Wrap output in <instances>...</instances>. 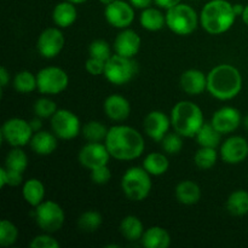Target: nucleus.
Listing matches in <instances>:
<instances>
[{"mask_svg": "<svg viewBox=\"0 0 248 248\" xmlns=\"http://www.w3.org/2000/svg\"><path fill=\"white\" fill-rule=\"evenodd\" d=\"M220 156L229 165H237L248 156V142L241 136L229 137L220 147Z\"/></svg>", "mask_w": 248, "mask_h": 248, "instance_id": "2eb2a0df", "label": "nucleus"}, {"mask_svg": "<svg viewBox=\"0 0 248 248\" xmlns=\"http://www.w3.org/2000/svg\"><path fill=\"white\" fill-rule=\"evenodd\" d=\"M89 53L90 57L97 58V60L104 61V62H107L111 57L110 46L106 40H102V39H97L90 44Z\"/></svg>", "mask_w": 248, "mask_h": 248, "instance_id": "4c0bfd02", "label": "nucleus"}, {"mask_svg": "<svg viewBox=\"0 0 248 248\" xmlns=\"http://www.w3.org/2000/svg\"><path fill=\"white\" fill-rule=\"evenodd\" d=\"M137 63L132 58L113 55L106 62L104 77L114 85H125L137 74Z\"/></svg>", "mask_w": 248, "mask_h": 248, "instance_id": "0eeeda50", "label": "nucleus"}, {"mask_svg": "<svg viewBox=\"0 0 248 248\" xmlns=\"http://www.w3.org/2000/svg\"><path fill=\"white\" fill-rule=\"evenodd\" d=\"M14 87L19 93H29L33 92L34 90L38 89L36 84V75L29 70H22L17 73L14 79Z\"/></svg>", "mask_w": 248, "mask_h": 248, "instance_id": "473e14b6", "label": "nucleus"}, {"mask_svg": "<svg viewBox=\"0 0 248 248\" xmlns=\"http://www.w3.org/2000/svg\"><path fill=\"white\" fill-rule=\"evenodd\" d=\"M195 137L200 147L217 148L220 143L222 133L212 125V123H205Z\"/></svg>", "mask_w": 248, "mask_h": 248, "instance_id": "c756f323", "label": "nucleus"}, {"mask_svg": "<svg viewBox=\"0 0 248 248\" xmlns=\"http://www.w3.org/2000/svg\"><path fill=\"white\" fill-rule=\"evenodd\" d=\"M35 220L43 232H56L64 224V211L55 201H43L35 207Z\"/></svg>", "mask_w": 248, "mask_h": 248, "instance_id": "6e6552de", "label": "nucleus"}, {"mask_svg": "<svg viewBox=\"0 0 248 248\" xmlns=\"http://www.w3.org/2000/svg\"><path fill=\"white\" fill-rule=\"evenodd\" d=\"M40 119H41V118H39V116H36L35 119H33V120H31V121H29V124H31V130H33L34 132H38V131H40L41 126H43V124H41Z\"/></svg>", "mask_w": 248, "mask_h": 248, "instance_id": "09e8293b", "label": "nucleus"}, {"mask_svg": "<svg viewBox=\"0 0 248 248\" xmlns=\"http://www.w3.org/2000/svg\"><path fill=\"white\" fill-rule=\"evenodd\" d=\"M182 90L190 96H198L207 90V75L199 69H188L179 80Z\"/></svg>", "mask_w": 248, "mask_h": 248, "instance_id": "aec40b11", "label": "nucleus"}, {"mask_svg": "<svg viewBox=\"0 0 248 248\" xmlns=\"http://www.w3.org/2000/svg\"><path fill=\"white\" fill-rule=\"evenodd\" d=\"M7 186V171L6 167H1L0 169V186L4 188Z\"/></svg>", "mask_w": 248, "mask_h": 248, "instance_id": "de8ad7c7", "label": "nucleus"}, {"mask_svg": "<svg viewBox=\"0 0 248 248\" xmlns=\"http://www.w3.org/2000/svg\"><path fill=\"white\" fill-rule=\"evenodd\" d=\"M57 110L58 109L55 102L50 98H46V97L36 99L35 103H34V113L41 119H51Z\"/></svg>", "mask_w": 248, "mask_h": 248, "instance_id": "e433bc0d", "label": "nucleus"}, {"mask_svg": "<svg viewBox=\"0 0 248 248\" xmlns=\"http://www.w3.org/2000/svg\"><path fill=\"white\" fill-rule=\"evenodd\" d=\"M110 156L106 143L102 144L101 142H89L79 152L80 164L89 170L106 166L108 165Z\"/></svg>", "mask_w": 248, "mask_h": 248, "instance_id": "ddd939ff", "label": "nucleus"}, {"mask_svg": "<svg viewBox=\"0 0 248 248\" xmlns=\"http://www.w3.org/2000/svg\"><path fill=\"white\" fill-rule=\"evenodd\" d=\"M241 17H242V21H244L248 26V5H245V9H244V12H242Z\"/></svg>", "mask_w": 248, "mask_h": 248, "instance_id": "3c124183", "label": "nucleus"}, {"mask_svg": "<svg viewBox=\"0 0 248 248\" xmlns=\"http://www.w3.org/2000/svg\"><path fill=\"white\" fill-rule=\"evenodd\" d=\"M22 195H23V199L27 203H29L33 207H36L43 202L44 198H45V186L41 183V181L31 178L23 184Z\"/></svg>", "mask_w": 248, "mask_h": 248, "instance_id": "393cba45", "label": "nucleus"}, {"mask_svg": "<svg viewBox=\"0 0 248 248\" xmlns=\"http://www.w3.org/2000/svg\"><path fill=\"white\" fill-rule=\"evenodd\" d=\"M103 110L106 115L113 121H124L130 116V102L120 94H110L103 103Z\"/></svg>", "mask_w": 248, "mask_h": 248, "instance_id": "6ab92c4d", "label": "nucleus"}, {"mask_svg": "<svg viewBox=\"0 0 248 248\" xmlns=\"http://www.w3.org/2000/svg\"><path fill=\"white\" fill-rule=\"evenodd\" d=\"M18 239V229L12 222L2 219L0 223V245L2 247L12 246Z\"/></svg>", "mask_w": 248, "mask_h": 248, "instance_id": "c9c22d12", "label": "nucleus"}, {"mask_svg": "<svg viewBox=\"0 0 248 248\" xmlns=\"http://www.w3.org/2000/svg\"><path fill=\"white\" fill-rule=\"evenodd\" d=\"M183 136L179 135L178 132L167 133L161 140V147L165 153L167 154H178L183 149Z\"/></svg>", "mask_w": 248, "mask_h": 248, "instance_id": "58836bf2", "label": "nucleus"}, {"mask_svg": "<svg viewBox=\"0 0 248 248\" xmlns=\"http://www.w3.org/2000/svg\"><path fill=\"white\" fill-rule=\"evenodd\" d=\"M111 178V172L109 170L108 165L106 166H99L96 169L91 170V179L94 184L98 186H103L107 184Z\"/></svg>", "mask_w": 248, "mask_h": 248, "instance_id": "a19ab883", "label": "nucleus"}, {"mask_svg": "<svg viewBox=\"0 0 248 248\" xmlns=\"http://www.w3.org/2000/svg\"><path fill=\"white\" fill-rule=\"evenodd\" d=\"M140 36L132 29L125 28L118 34L114 41V50L118 55L124 57L133 58L140 48Z\"/></svg>", "mask_w": 248, "mask_h": 248, "instance_id": "a211bd4d", "label": "nucleus"}, {"mask_svg": "<svg viewBox=\"0 0 248 248\" xmlns=\"http://www.w3.org/2000/svg\"><path fill=\"white\" fill-rule=\"evenodd\" d=\"M68 1H70V2H73V4H84L85 1H87V0H68Z\"/></svg>", "mask_w": 248, "mask_h": 248, "instance_id": "864d4df0", "label": "nucleus"}, {"mask_svg": "<svg viewBox=\"0 0 248 248\" xmlns=\"http://www.w3.org/2000/svg\"><path fill=\"white\" fill-rule=\"evenodd\" d=\"M153 1H154V0H128V2H130L133 7H136V9H140V10H144L147 9V7H150V5H152Z\"/></svg>", "mask_w": 248, "mask_h": 248, "instance_id": "a18cd8bd", "label": "nucleus"}, {"mask_svg": "<svg viewBox=\"0 0 248 248\" xmlns=\"http://www.w3.org/2000/svg\"><path fill=\"white\" fill-rule=\"evenodd\" d=\"M135 7L124 0H114L111 4L107 5L104 10V17L107 22L114 28L125 29L135 19Z\"/></svg>", "mask_w": 248, "mask_h": 248, "instance_id": "f8f14e48", "label": "nucleus"}, {"mask_svg": "<svg viewBox=\"0 0 248 248\" xmlns=\"http://www.w3.org/2000/svg\"><path fill=\"white\" fill-rule=\"evenodd\" d=\"M9 82H10L9 72H7V69L5 67H1L0 68V86H1V89H5Z\"/></svg>", "mask_w": 248, "mask_h": 248, "instance_id": "49530a36", "label": "nucleus"}, {"mask_svg": "<svg viewBox=\"0 0 248 248\" xmlns=\"http://www.w3.org/2000/svg\"><path fill=\"white\" fill-rule=\"evenodd\" d=\"M140 26L149 31H157L166 24V15L155 7H147L142 11L140 17Z\"/></svg>", "mask_w": 248, "mask_h": 248, "instance_id": "a878e982", "label": "nucleus"}, {"mask_svg": "<svg viewBox=\"0 0 248 248\" xmlns=\"http://www.w3.org/2000/svg\"><path fill=\"white\" fill-rule=\"evenodd\" d=\"M242 90V77L237 68L232 64H219L207 74V91L215 98L229 101Z\"/></svg>", "mask_w": 248, "mask_h": 248, "instance_id": "f03ea898", "label": "nucleus"}, {"mask_svg": "<svg viewBox=\"0 0 248 248\" xmlns=\"http://www.w3.org/2000/svg\"><path fill=\"white\" fill-rule=\"evenodd\" d=\"M199 16L195 10L186 4L179 2L166 12V26L178 35H189L196 29Z\"/></svg>", "mask_w": 248, "mask_h": 248, "instance_id": "423d86ee", "label": "nucleus"}, {"mask_svg": "<svg viewBox=\"0 0 248 248\" xmlns=\"http://www.w3.org/2000/svg\"><path fill=\"white\" fill-rule=\"evenodd\" d=\"M232 7H234V12H235V14H236V16H241L242 12H244L245 5H242V4H234V5H232Z\"/></svg>", "mask_w": 248, "mask_h": 248, "instance_id": "8fccbe9b", "label": "nucleus"}, {"mask_svg": "<svg viewBox=\"0 0 248 248\" xmlns=\"http://www.w3.org/2000/svg\"><path fill=\"white\" fill-rule=\"evenodd\" d=\"M171 124L174 131L183 137H195L205 124L203 113L194 102L181 101L172 108Z\"/></svg>", "mask_w": 248, "mask_h": 248, "instance_id": "20e7f679", "label": "nucleus"}, {"mask_svg": "<svg viewBox=\"0 0 248 248\" xmlns=\"http://www.w3.org/2000/svg\"><path fill=\"white\" fill-rule=\"evenodd\" d=\"M29 144L35 154L46 156V155L52 154L57 149V136L55 133L40 130L34 133Z\"/></svg>", "mask_w": 248, "mask_h": 248, "instance_id": "412c9836", "label": "nucleus"}, {"mask_svg": "<svg viewBox=\"0 0 248 248\" xmlns=\"http://www.w3.org/2000/svg\"><path fill=\"white\" fill-rule=\"evenodd\" d=\"M7 171V186H17L22 184L23 182V176L21 172L14 171V170L6 169Z\"/></svg>", "mask_w": 248, "mask_h": 248, "instance_id": "37998d69", "label": "nucleus"}, {"mask_svg": "<svg viewBox=\"0 0 248 248\" xmlns=\"http://www.w3.org/2000/svg\"><path fill=\"white\" fill-rule=\"evenodd\" d=\"M211 123L222 135H228L241 125V113L234 107H223L213 114Z\"/></svg>", "mask_w": 248, "mask_h": 248, "instance_id": "dca6fc26", "label": "nucleus"}, {"mask_svg": "<svg viewBox=\"0 0 248 248\" xmlns=\"http://www.w3.org/2000/svg\"><path fill=\"white\" fill-rule=\"evenodd\" d=\"M5 167L21 172V173L26 171L27 167H28V156L21 149V147H15L14 149L10 150L9 154L6 155V159H5Z\"/></svg>", "mask_w": 248, "mask_h": 248, "instance_id": "7c9ffc66", "label": "nucleus"}, {"mask_svg": "<svg viewBox=\"0 0 248 248\" xmlns=\"http://www.w3.org/2000/svg\"><path fill=\"white\" fill-rule=\"evenodd\" d=\"M51 127L61 140H73L80 133V120L73 111L58 109L51 118Z\"/></svg>", "mask_w": 248, "mask_h": 248, "instance_id": "9b49d317", "label": "nucleus"}, {"mask_svg": "<svg viewBox=\"0 0 248 248\" xmlns=\"http://www.w3.org/2000/svg\"><path fill=\"white\" fill-rule=\"evenodd\" d=\"M174 194L178 202L188 206L195 205L201 199L200 186L193 181H182L177 184Z\"/></svg>", "mask_w": 248, "mask_h": 248, "instance_id": "b1692460", "label": "nucleus"}, {"mask_svg": "<svg viewBox=\"0 0 248 248\" xmlns=\"http://www.w3.org/2000/svg\"><path fill=\"white\" fill-rule=\"evenodd\" d=\"M52 18L56 26L60 28L70 27L78 18V10L75 7V4L68 1V0L58 2L53 9Z\"/></svg>", "mask_w": 248, "mask_h": 248, "instance_id": "4be33fe9", "label": "nucleus"}, {"mask_svg": "<svg viewBox=\"0 0 248 248\" xmlns=\"http://www.w3.org/2000/svg\"><path fill=\"white\" fill-rule=\"evenodd\" d=\"M99 1H101L102 4H103V5H106V6H107V5L111 4V2H113L114 0H99Z\"/></svg>", "mask_w": 248, "mask_h": 248, "instance_id": "5fc2aeb1", "label": "nucleus"}, {"mask_svg": "<svg viewBox=\"0 0 248 248\" xmlns=\"http://www.w3.org/2000/svg\"><path fill=\"white\" fill-rule=\"evenodd\" d=\"M64 35L58 28H46L39 35L36 48L45 58H53L62 51L64 46Z\"/></svg>", "mask_w": 248, "mask_h": 248, "instance_id": "4468645a", "label": "nucleus"}, {"mask_svg": "<svg viewBox=\"0 0 248 248\" xmlns=\"http://www.w3.org/2000/svg\"><path fill=\"white\" fill-rule=\"evenodd\" d=\"M102 222H103V218H102L101 213L97 211H86L78 219V227L81 232L91 234L99 229Z\"/></svg>", "mask_w": 248, "mask_h": 248, "instance_id": "2f4dec72", "label": "nucleus"}, {"mask_svg": "<svg viewBox=\"0 0 248 248\" xmlns=\"http://www.w3.org/2000/svg\"><path fill=\"white\" fill-rule=\"evenodd\" d=\"M228 212L235 217H242L248 213V191L235 190L227 200Z\"/></svg>", "mask_w": 248, "mask_h": 248, "instance_id": "cd10ccee", "label": "nucleus"}, {"mask_svg": "<svg viewBox=\"0 0 248 248\" xmlns=\"http://www.w3.org/2000/svg\"><path fill=\"white\" fill-rule=\"evenodd\" d=\"M236 19L232 4L227 0H211L203 6L200 22L207 33L217 35L229 31Z\"/></svg>", "mask_w": 248, "mask_h": 248, "instance_id": "7ed1b4c3", "label": "nucleus"}, {"mask_svg": "<svg viewBox=\"0 0 248 248\" xmlns=\"http://www.w3.org/2000/svg\"><path fill=\"white\" fill-rule=\"evenodd\" d=\"M144 227L140 219L136 216H127L120 223V232L127 241L135 242L142 239Z\"/></svg>", "mask_w": 248, "mask_h": 248, "instance_id": "bb28decb", "label": "nucleus"}, {"mask_svg": "<svg viewBox=\"0 0 248 248\" xmlns=\"http://www.w3.org/2000/svg\"><path fill=\"white\" fill-rule=\"evenodd\" d=\"M31 248H60V242L47 234L38 235L29 244Z\"/></svg>", "mask_w": 248, "mask_h": 248, "instance_id": "ea45409f", "label": "nucleus"}, {"mask_svg": "<svg viewBox=\"0 0 248 248\" xmlns=\"http://www.w3.org/2000/svg\"><path fill=\"white\" fill-rule=\"evenodd\" d=\"M81 132L85 140H87L89 142H102V140H106L108 128L101 121L92 120L82 127Z\"/></svg>", "mask_w": 248, "mask_h": 248, "instance_id": "72a5a7b5", "label": "nucleus"}, {"mask_svg": "<svg viewBox=\"0 0 248 248\" xmlns=\"http://www.w3.org/2000/svg\"><path fill=\"white\" fill-rule=\"evenodd\" d=\"M171 118L160 110H153L145 116L144 131L148 137L156 142H161L162 138L169 133L171 126Z\"/></svg>", "mask_w": 248, "mask_h": 248, "instance_id": "f3484780", "label": "nucleus"}, {"mask_svg": "<svg viewBox=\"0 0 248 248\" xmlns=\"http://www.w3.org/2000/svg\"><path fill=\"white\" fill-rule=\"evenodd\" d=\"M218 154L216 148L201 147L194 155V162L200 170H210L216 165Z\"/></svg>", "mask_w": 248, "mask_h": 248, "instance_id": "f704fd0d", "label": "nucleus"}, {"mask_svg": "<svg viewBox=\"0 0 248 248\" xmlns=\"http://www.w3.org/2000/svg\"><path fill=\"white\" fill-rule=\"evenodd\" d=\"M36 84L40 93L58 94L68 87L69 77L62 68L46 67L36 74Z\"/></svg>", "mask_w": 248, "mask_h": 248, "instance_id": "1a4fd4ad", "label": "nucleus"}, {"mask_svg": "<svg viewBox=\"0 0 248 248\" xmlns=\"http://www.w3.org/2000/svg\"><path fill=\"white\" fill-rule=\"evenodd\" d=\"M85 68H86L87 72L91 75L96 77V75L104 74V69H106V62L101 60H97V58L90 57L89 60L85 63Z\"/></svg>", "mask_w": 248, "mask_h": 248, "instance_id": "79ce46f5", "label": "nucleus"}, {"mask_svg": "<svg viewBox=\"0 0 248 248\" xmlns=\"http://www.w3.org/2000/svg\"><path fill=\"white\" fill-rule=\"evenodd\" d=\"M104 142L111 156L121 161L137 159L143 154L145 147L144 138L140 131L126 125L109 128Z\"/></svg>", "mask_w": 248, "mask_h": 248, "instance_id": "f257e3e1", "label": "nucleus"}, {"mask_svg": "<svg viewBox=\"0 0 248 248\" xmlns=\"http://www.w3.org/2000/svg\"><path fill=\"white\" fill-rule=\"evenodd\" d=\"M152 174L144 167H131L121 178V189L126 198L132 201H143L152 190Z\"/></svg>", "mask_w": 248, "mask_h": 248, "instance_id": "39448f33", "label": "nucleus"}, {"mask_svg": "<svg viewBox=\"0 0 248 248\" xmlns=\"http://www.w3.org/2000/svg\"><path fill=\"white\" fill-rule=\"evenodd\" d=\"M140 241L145 248H167L171 245V236L164 228L152 227L145 230Z\"/></svg>", "mask_w": 248, "mask_h": 248, "instance_id": "5701e85b", "label": "nucleus"}, {"mask_svg": "<svg viewBox=\"0 0 248 248\" xmlns=\"http://www.w3.org/2000/svg\"><path fill=\"white\" fill-rule=\"evenodd\" d=\"M181 1L182 0H154V2L157 5V6L161 7V9H166V10L176 6V5H178Z\"/></svg>", "mask_w": 248, "mask_h": 248, "instance_id": "c03bdc74", "label": "nucleus"}, {"mask_svg": "<svg viewBox=\"0 0 248 248\" xmlns=\"http://www.w3.org/2000/svg\"><path fill=\"white\" fill-rule=\"evenodd\" d=\"M143 167L152 176H161L170 167L169 159L162 153H150L143 160Z\"/></svg>", "mask_w": 248, "mask_h": 248, "instance_id": "c85d7f7f", "label": "nucleus"}, {"mask_svg": "<svg viewBox=\"0 0 248 248\" xmlns=\"http://www.w3.org/2000/svg\"><path fill=\"white\" fill-rule=\"evenodd\" d=\"M242 125H244V127L248 131V115H246L244 119H242Z\"/></svg>", "mask_w": 248, "mask_h": 248, "instance_id": "603ef678", "label": "nucleus"}, {"mask_svg": "<svg viewBox=\"0 0 248 248\" xmlns=\"http://www.w3.org/2000/svg\"><path fill=\"white\" fill-rule=\"evenodd\" d=\"M31 124L19 118H12L5 121L1 126V138L11 147H23L31 142L33 137Z\"/></svg>", "mask_w": 248, "mask_h": 248, "instance_id": "9d476101", "label": "nucleus"}]
</instances>
